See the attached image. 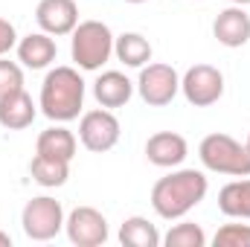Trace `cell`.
<instances>
[{
    "mask_svg": "<svg viewBox=\"0 0 250 247\" xmlns=\"http://www.w3.org/2000/svg\"><path fill=\"white\" fill-rule=\"evenodd\" d=\"M209 181L198 169H172L151 186V209L163 221H178L207 198Z\"/></svg>",
    "mask_w": 250,
    "mask_h": 247,
    "instance_id": "6da1fadb",
    "label": "cell"
},
{
    "mask_svg": "<svg viewBox=\"0 0 250 247\" xmlns=\"http://www.w3.org/2000/svg\"><path fill=\"white\" fill-rule=\"evenodd\" d=\"M84 93H87V84H84L79 67L62 64L44 76L38 108L53 123H73V120H79V114L84 108Z\"/></svg>",
    "mask_w": 250,
    "mask_h": 247,
    "instance_id": "7a4b0ae2",
    "label": "cell"
},
{
    "mask_svg": "<svg viewBox=\"0 0 250 247\" xmlns=\"http://www.w3.org/2000/svg\"><path fill=\"white\" fill-rule=\"evenodd\" d=\"M198 157L207 172L248 178L250 175V148L230 134H207L198 145Z\"/></svg>",
    "mask_w": 250,
    "mask_h": 247,
    "instance_id": "3957f363",
    "label": "cell"
},
{
    "mask_svg": "<svg viewBox=\"0 0 250 247\" xmlns=\"http://www.w3.org/2000/svg\"><path fill=\"white\" fill-rule=\"evenodd\" d=\"M70 56L79 70H102L114 56V32L102 21H82L70 38Z\"/></svg>",
    "mask_w": 250,
    "mask_h": 247,
    "instance_id": "277c9868",
    "label": "cell"
},
{
    "mask_svg": "<svg viewBox=\"0 0 250 247\" xmlns=\"http://www.w3.org/2000/svg\"><path fill=\"white\" fill-rule=\"evenodd\" d=\"M64 206L62 201L50 198V195H38L32 201H26L23 212H21V227L26 233V239L32 242H53L64 230Z\"/></svg>",
    "mask_w": 250,
    "mask_h": 247,
    "instance_id": "5b68a950",
    "label": "cell"
},
{
    "mask_svg": "<svg viewBox=\"0 0 250 247\" xmlns=\"http://www.w3.org/2000/svg\"><path fill=\"white\" fill-rule=\"evenodd\" d=\"M137 93L148 108H166L181 93V76L172 64H146L140 67Z\"/></svg>",
    "mask_w": 250,
    "mask_h": 247,
    "instance_id": "8992f818",
    "label": "cell"
},
{
    "mask_svg": "<svg viewBox=\"0 0 250 247\" xmlns=\"http://www.w3.org/2000/svg\"><path fill=\"white\" fill-rule=\"evenodd\" d=\"M120 134H123V125L114 117V111L108 108H96V111H87L82 114L79 120V143L93 151V154H105L111 151L117 143H120Z\"/></svg>",
    "mask_w": 250,
    "mask_h": 247,
    "instance_id": "52a82bcc",
    "label": "cell"
},
{
    "mask_svg": "<svg viewBox=\"0 0 250 247\" xmlns=\"http://www.w3.org/2000/svg\"><path fill=\"white\" fill-rule=\"evenodd\" d=\"M181 93L189 105L209 108L224 96V73L212 64H192L181 76Z\"/></svg>",
    "mask_w": 250,
    "mask_h": 247,
    "instance_id": "ba28073f",
    "label": "cell"
},
{
    "mask_svg": "<svg viewBox=\"0 0 250 247\" xmlns=\"http://www.w3.org/2000/svg\"><path fill=\"white\" fill-rule=\"evenodd\" d=\"M64 233L76 247H99L108 242V218L96 206H76L64 218Z\"/></svg>",
    "mask_w": 250,
    "mask_h": 247,
    "instance_id": "9c48e42d",
    "label": "cell"
},
{
    "mask_svg": "<svg viewBox=\"0 0 250 247\" xmlns=\"http://www.w3.org/2000/svg\"><path fill=\"white\" fill-rule=\"evenodd\" d=\"M35 21L41 26V32L62 38L73 35V29L79 26V9L76 0H38L35 6Z\"/></svg>",
    "mask_w": 250,
    "mask_h": 247,
    "instance_id": "30bf717a",
    "label": "cell"
},
{
    "mask_svg": "<svg viewBox=\"0 0 250 247\" xmlns=\"http://www.w3.org/2000/svg\"><path fill=\"white\" fill-rule=\"evenodd\" d=\"M189 154L187 137L178 131H157L146 140V160L157 169H178Z\"/></svg>",
    "mask_w": 250,
    "mask_h": 247,
    "instance_id": "8fae6325",
    "label": "cell"
},
{
    "mask_svg": "<svg viewBox=\"0 0 250 247\" xmlns=\"http://www.w3.org/2000/svg\"><path fill=\"white\" fill-rule=\"evenodd\" d=\"M212 35L221 47L227 50H239L250 41V15L245 6H227L215 15L212 21Z\"/></svg>",
    "mask_w": 250,
    "mask_h": 247,
    "instance_id": "7c38bea8",
    "label": "cell"
},
{
    "mask_svg": "<svg viewBox=\"0 0 250 247\" xmlns=\"http://www.w3.org/2000/svg\"><path fill=\"white\" fill-rule=\"evenodd\" d=\"M134 82L120 73V70H105V73H99V79L93 82V96H96V102L102 105V108H108V111H114V108H125L128 102H131V96H134Z\"/></svg>",
    "mask_w": 250,
    "mask_h": 247,
    "instance_id": "4fadbf2b",
    "label": "cell"
},
{
    "mask_svg": "<svg viewBox=\"0 0 250 247\" xmlns=\"http://www.w3.org/2000/svg\"><path fill=\"white\" fill-rule=\"evenodd\" d=\"M56 56H59L56 38L47 32H29L18 41V62L26 70H47L56 62Z\"/></svg>",
    "mask_w": 250,
    "mask_h": 247,
    "instance_id": "5bb4252c",
    "label": "cell"
},
{
    "mask_svg": "<svg viewBox=\"0 0 250 247\" xmlns=\"http://www.w3.org/2000/svg\"><path fill=\"white\" fill-rule=\"evenodd\" d=\"M35 117H38V105L32 102V96L23 87L0 96V125L6 131H23L35 123Z\"/></svg>",
    "mask_w": 250,
    "mask_h": 247,
    "instance_id": "9a60e30c",
    "label": "cell"
},
{
    "mask_svg": "<svg viewBox=\"0 0 250 247\" xmlns=\"http://www.w3.org/2000/svg\"><path fill=\"white\" fill-rule=\"evenodd\" d=\"M76 148H79V140L73 131H67L64 123H56L50 128H44L35 140V151L38 154H47V157H59V160H73L76 157Z\"/></svg>",
    "mask_w": 250,
    "mask_h": 247,
    "instance_id": "2e32d148",
    "label": "cell"
},
{
    "mask_svg": "<svg viewBox=\"0 0 250 247\" xmlns=\"http://www.w3.org/2000/svg\"><path fill=\"white\" fill-rule=\"evenodd\" d=\"M218 209L227 218L250 221V175L242 181H230L218 192Z\"/></svg>",
    "mask_w": 250,
    "mask_h": 247,
    "instance_id": "e0dca14e",
    "label": "cell"
},
{
    "mask_svg": "<svg viewBox=\"0 0 250 247\" xmlns=\"http://www.w3.org/2000/svg\"><path fill=\"white\" fill-rule=\"evenodd\" d=\"M114 56L125 67L140 70V67H146V64L151 62V44L140 32H123L120 38H114Z\"/></svg>",
    "mask_w": 250,
    "mask_h": 247,
    "instance_id": "ac0fdd59",
    "label": "cell"
},
{
    "mask_svg": "<svg viewBox=\"0 0 250 247\" xmlns=\"http://www.w3.org/2000/svg\"><path fill=\"white\" fill-rule=\"evenodd\" d=\"M29 175L32 181L44 189H56V186H64L67 178H70V163L67 160H59V157H47V154H38L32 157L29 163Z\"/></svg>",
    "mask_w": 250,
    "mask_h": 247,
    "instance_id": "d6986e66",
    "label": "cell"
},
{
    "mask_svg": "<svg viewBox=\"0 0 250 247\" xmlns=\"http://www.w3.org/2000/svg\"><path fill=\"white\" fill-rule=\"evenodd\" d=\"M120 242L125 247H160L163 245V236L157 233V227L148 218L131 215V218H125L123 227H120Z\"/></svg>",
    "mask_w": 250,
    "mask_h": 247,
    "instance_id": "ffe728a7",
    "label": "cell"
},
{
    "mask_svg": "<svg viewBox=\"0 0 250 247\" xmlns=\"http://www.w3.org/2000/svg\"><path fill=\"white\" fill-rule=\"evenodd\" d=\"M166 247H207V233L201 224L192 221H181L175 227H169V233L163 236Z\"/></svg>",
    "mask_w": 250,
    "mask_h": 247,
    "instance_id": "44dd1931",
    "label": "cell"
},
{
    "mask_svg": "<svg viewBox=\"0 0 250 247\" xmlns=\"http://www.w3.org/2000/svg\"><path fill=\"white\" fill-rule=\"evenodd\" d=\"M215 247H250V224H224L212 236Z\"/></svg>",
    "mask_w": 250,
    "mask_h": 247,
    "instance_id": "7402d4cb",
    "label": "cell"
},
{
    "mask_svg": "<svg viewBox=\"0 0 250 247\" xmlns=\"http://www.w3.org/2000/svg\"><path fill=\"white\" fill-rule=\"evenodd\" d=\"M23 87V67L18 62H9L6 56H0V96L15 93Z\"/></svg>",
    "mask_w": 250,
    "mask_h": 247,
    "instance_id": "603a6c76",
    "label": "cell"
},
{
    "mask_svg": "<svg viewBox=\"0 0 250 247\" xmlns=\"http://www.w3.org/2000/svg\"><path fill=\"white\" fill-rule=\"evenodd\" d=\"M18 47V29L12 21L0 18V56H9V50Z\"/></svg>",
    "mask_w": 250,
    "mask_h": 247,
    "instance_id": "cb8c5ba5",
    "label": "cell"
},
{
    "mask_svg": "<svg viewBox=\"0 0 250 247\" xmlns=\"http://www.w3.org/2000/svg\"><path fill=\"white\" fill-rule=\"evenodd\" d=\"M0 247H12V236L3 233V230H0Z\"/></svg>",
    "mask_w": 250,
    "mask_h": 247,
    "instance_id": "d4e9b609",
    "label": "cell"
},
{
    "mask_svg": "<svg viewBox=\"0 0 250 247\" xmlns=\"http://www.w3.org/2000/svg\"><path fill=\"white\" fill-rule=\"evenodd\" d=\"M230 3H233V6H248L250 0H230Z\"/></svg>",
    "mask_w": 250,
    "mask_h": 247,
    "instance_id": "484cf974",
    "label": "cell"
},
{
    "mask_svg": "<svg viewBox=\"0 0 250 247\" xmlns=\"http://www.w3.org/2000/svg\"><path fill=\"white\" fill-rule=\"evenodd\" d=\"M125 3H146V0H125Z\"/></svg>",
    "mask_w": 250,
    "mask_h": 247,
    "instance_id": "4316f807",
    "label": "cell"
},
{
    "mask_svg": "<svg viewBox=\"0 0 250 247\" xmlns=\"http://www.w3.org/2000/svg\"><path fill=\"white\" fill-rule=\"evenodd\" d=\"M248 148H250V134H248Z\"/></svg>",
    "mask_w": 250,
    "mask_h": 247,
    "instance_id": "83f0119b",
    "label": "cell"
}]
</instances>
